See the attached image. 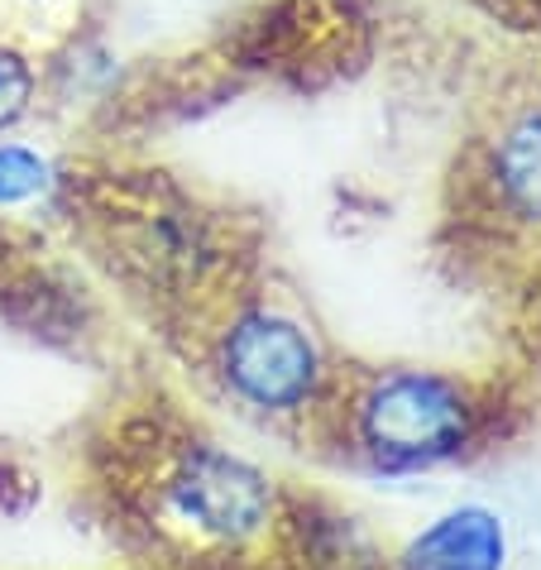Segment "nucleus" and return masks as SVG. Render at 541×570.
<instances>
[{"mask_svg":"<svg viewBox=\"0 0 541 570\" xmlns=\"http://www.w3.org/2000/svg\"><path fill=\"white\" fill-rule=\"evenodd\" d=\"M364 441L397 465L441 461L465 441V403L432 374H393L364 399Z\"/></svg>","mask_w":541,"mask_h":570,"instance_id":"obj_1","label":"nucleus"},{"mask_svg":"<svg viewBox=\"0 0 541 570\" xmlns=\"http://www.w3.org/2000/svg\"><path fill=\"white\" fill-rule=\"evenodd\" d=\"M230 384L259 407H293L316 384V351L288 316H245L226 341Z\"/></svg>","mask_w":541,"mask_h":570,"instance_id":"obj_2","label":"nucleus"},{"mask_svg":"<svg viewBox=\"0 0 541 570\" xmlns=\"http://www.w3.org/2000/svg\"><path fill=\"white\" fill-rule=\"evenodd\" d=\"M178 509L216 537H249L268 518V480L220 451H193L173 484Z\"/></svg>","mask_w":541,"mask_h":570,"instance_id":"obj_3","label":"nucleus"},{"mask_svg":"<svg viewBox=\"0 0 541 570\" xmlns=\"http://www.w3.org/2000/svg\"><path fill=\"white\" fill-rule=\"evenodd\" d=\"M407 570H503V528L489 509H455L407 547Z\"/></svg>","mask_w":541,"mask_h":570,"instance_id":"obj_4","label":"nucleus"},{"mask_svg":"<svg viewBox=\"0 0 541 570\" xmlns=\"http://www.w3.org/2000/svg\"><path fill=\"white\" fill-rule=\"evenodd\" d=\"M499 187L522 216L541 220V116L518 120L499 145Z\"/></svg>","mask_w":541,"mask_h":570,"instance_id":"obj_5","label":"nucleus"},{"mask_svg":"<svg viewBox=\"0 0 541 570\" xmlns=\"http://www.w3.org/2000/svg\"><path fill=\"white\" fill-rule=\"evenodd\" d=\"M53 168L49 158L24 149V145H0V207H20V202H35L43 187H49Z\"/></svg>","mask_w":541,"mask_h":570,"instance_id":"obj_6","label":"nucleus"},{"mask_svg":"<svg viewBox=\"0 0 541 570\" xmlns=\"http://www.w3.org/2000/svg\"><path fill=\"white\" fill-rule=\"evenodd\" d=\"M29 101H35V68L24 62V53L0 49V130H10Z\"/></svg>","mask_w":541,"mask_h":570,"instance_id":"obj_7","label":"nucleus"}]
</instances>
